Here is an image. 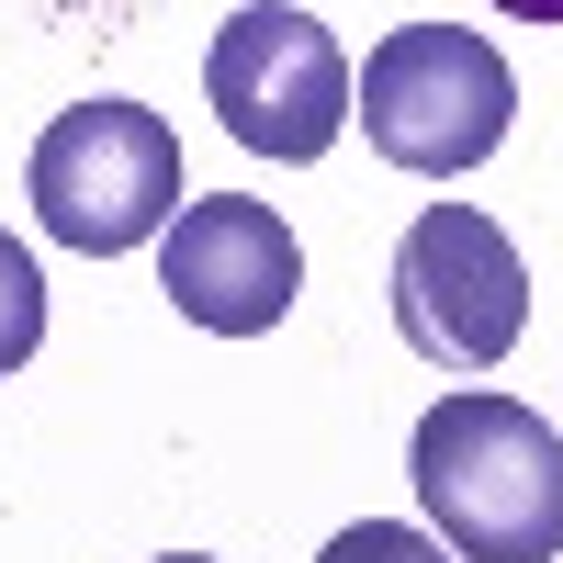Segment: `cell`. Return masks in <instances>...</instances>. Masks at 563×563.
Wrapping results in <instances>:
<instances>
[{
    "label": "cell",
    "instance_id": "5",
    "mask_svg": "<svg viewBox=\"0 0 563 563\" xmlns=\"http://www.w3.org/2000/svg\"><path fill=\"white\" fill-rule=\"evenodd\" d=\"M530 327V260L496 214L429 203L395 238V339L440 372H496Z\"/></svg>",
    "mask_w": 563,
    "mask_h": 563
},
{
    "label": "cell",
    "instance_id": "2",
    "mask_svg": "<svg viewBox=\"0 0 563 563\" xmlns=\"http://www.w3.org/2000/svg\"><path fill=\"white\" fill-rule=\"evenodd\" d=\"M350 113L372 135V158H395L417 180H462L507 147V124H519V79L485 34L462 23H395L384 45L361 57L350 79Z\"/></svg>",
    "mask_w": 563,
    "mask_h": 563
},
{
    "label": "cell",
    "instance_id": "1",
    "mask_svg": "<svg viewBox=\"0 0 563 563\" xmlns=\"http://www.w3.org/2000/svg\"><path fill=\"white\" fill-rule=\"evenodd\" d=\"M417 507L451 563H552L563 552V440L519 395H440L417 417Z\"/></svg>",
    "mask_w": 563,
    "mask_h": 563
},
{
    "label": "cell",
    "instance_id": "9",
    "mask_svg": "<svg viewBox=\"0 0 563 563\" xmlns=\"http://www.w3.org/2000/svg\"><path fill=\"white\" fill-rule=\"evenodd\" d=\"M496 12H519V23H563V0H496Z\"/></svg>",
    "mask_w": 563,
    "mask_h": 563
},
{
    "label": "cell",
    "instance_id": "8",
    "mask_svg": "<svg viewBox=\"0 0 563 563\" xmlns=\"http://www.w3.org/2000/svg\"><path fill=\"white\" fill-rule=\"evenodd\" d=\"M316 563H451V541L440 530H406V519H361V530H339Z\"/></svg>",
    "mask_w": 563,
    "mask_h": 563
},
{
    "label": "cell",
    "instance_id": "10",
    "mask_svg": "<svg viewBox=\"0 0 563 563\" xmlns=\"http://www.w3.org/2000/svg\"><path fill=\"white\" fill-rule=\"evenodd\" d=\"M158 563H214V552H158Z\"/></svg>",
    "mask_w": 563,
    "mask_h": 563
},
{
    "label": "cell",
    "instance_id": "7",
    "mask_svg": "<svg viewBox=\"0 0 563 563\" xmlns=\"http://www.w3.org/2000/svg\"><path fill=\"white\" fill-rule=\"evenodd\" d=\"M45 350V271L23 238H0V372H23Z\"/></svg>",
    "mask_w": 563,
    "mask_h": 563
},
{
    "label": "cell",
    "instance_id": "4",
    "mask_svg": "<svg viewBox=\"0 0 563 563\" xmlns=\"http://www.w3.org/2000/svg\"><path fill=\"white\" fill-rule=\"evenodd\" d=\"M203 102H214V124L238 135L249 158L305 169V158L339 147V124H350V57H339V34L316 12L249 0V12H225L214 45H203Z\"/></svg>",
    "mask_w": 563,
    "mask_h": 563
},
{
    "label": "cell",
    "instance_id": "3",
    "mask_svg": "<svg viewBox=\"0 0 563 563\" xmlns=\"http://www.w3.org/2000/svg\"><path fill=\"white\" fill-rule=\"evenodd\" d=\"M23 192H34V225L57 249L79 260H124V249H147L158 225L180 214V135L147 113V102H68L57 124L34 135V169H23Z\"/></svg>",
    "mask_w": 563,
    "mask_h": 563
},
{
    "label": "cell",
    "instance_id": "6",
    "mask_svg": "<svg viewBox=\"0 0 563 563\" xmlns=\"http://www.w3.org/2000/svg\"><path fill=\"white\" fill-rule=\"evenodd\" d=\"M158 294L203 327V339H260V327L294 316L305 294V249L260 192H203L169 214L158 238Z\"/></svg>",
    "mask_w": 563,
    "mask_h": 563
}]
</instances>
